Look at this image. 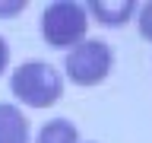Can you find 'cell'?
<instances>
[{
	"mask_svg": "<svg viewBox=\"0 0 152 143\" xmlns=\"http://www.w3.org/2000/svg\"><path fill=\"white\" fill-rule=\"evenodd\" d=\"M0 143H28V118L7 102H0Z\"/></svg>",
	"mask_w": 152,
	"mask_h": 143,
	"instance_id": "obj_5",
	"label": "cell"
},
{
	"mask_svg": "<svg viewBox=\"0 0 152 143\" xmlns=\"http://www.w3.org/2000/svg\"><path fill=\"white\" fill-rule=\"evenodd\" d=\"M111 64H114L111 48L98 38H86L66 54V76L79 86H95L111 73Z\"/></svg>",
	"mask_w": 152,
	"mask_h": 143,
	"instance_id": "obj_3",
	"label": "cell"
},
{
	"mask_svg": "<svg viewBox=\"0 0 152 143\" xmlns=\"http://www.w3.org/2000/svg\"><path fill=\"white\" fill-rule=\"evenodd\" d=\"M10 89L22 105L28 108H48L64 95V80L51 64L41 60H26L10 76Z\"/></svg>",
	"mask_w": 152,
	"mask_h": 143,
	"instance_id": "obj_1",
	"label": "cell"
},
{
	"mask_svg": "<svg viewBox=\"0 0 152 143\" xmlns=\"http://www.w3.org/2000/svg\"><path fill=\"white\" fill-rule=\"evenodd\" d=\"M86 10H89L102 26H124V22L133 16L136 3H133V0H89Z\"/></svg>",
	"mask_w": 152,
	"mask_h": 143,
	"instance_id": "obj_4",
	"label": "cell"
},
{
	"mask_svg": "<svg viewBox=\"0 0 152 143\" xmlns=\"http://www.w3.org/2000/svg\"><path fill=\"white\" fill-rule=\"evenodd\" d=\"M35 143H79V130H76L73 121L54 118V121H48L45 127L38 130V140Z\"/></svg>",
	"mask_w": 152,
	"mask_h": 143,
	"instance_id": "obj_6",
	"label": "cell"
},
{
	"mask_svg": "<svg viewBox=\"0 0 152 143\" xmlns=\"http://www.w3.org/2000/svg\"><path fill=\"white\" fill-rule=\"evenodd\" d=\"M26 7V0H13V3H0V16H19Z\"/></svg>",
	"mask_w": 152,
	"mask_h": 143,
	"instance_id": "obj_8",
	"label": "cell"
},
{
	"mask_svg": "<svg viewBox=\"0 0 152 143\" xmlns=\"http://www.w3.org/2000/svg\"><path fill=\"white\" fill-rule=\"evenodd\" d=\"M7 64H10V48H7V41L0 38V76H3V70H7Z\"/></svg>",
	"mask_w": 152,
	"mask_h": 143,
	"instance_id": "obj_9",
	"label": "cell"
},
{
	"mask_svg": "<svg viewBox=\"0 0 152 143\" xmlns=\"http://www.w3.org/2000/svg\"><path fill=\"white\" fill-rule=\"evenodd\" d=\"M86 7L73 0H54L41 13V35L51 48H70L86 41Z\"/></svg>",
	"mask_w": 152,
	"mask_h": 143,
	"instance_id": "obj_2",
	"label": "cell"
},
{
	"mask_svg": "<svg viewBox=\"0 0 152 143\" xmlns=\"http://www.w3.org/2000/svg\"><path fill=\"white\" fill-rule=\"evenodd\" d=\"M140 32H142L146 41H152V0L140 10Z\"/></svg>",
	"mask_w": 152,
	"mask_h": 143,
	"instance_id": "obj_7",
	"label": "cell"
}]
</instances>
